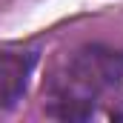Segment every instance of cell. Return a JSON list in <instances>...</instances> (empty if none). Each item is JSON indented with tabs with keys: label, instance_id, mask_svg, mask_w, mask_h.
<instances>
[{
	"label": "cell",
	"instance_id": "obj_1",
	"mask_svg": "<svg viewBox=\"0 0 123 123\" xmlns=\"http://www.w3.org/2000/svg\"><path fill=\"white\" fill-rule=\"evenodd\" d=\"M123 74V52L86 46L72 52L52 80V115L57 117H89L94 100L112 89Z\"/></svg>",
	"mask_w": 123,
	"mask_h": 123
},
{
	"label": "cell",
	"instance_id": "obj_2",
	"mask_svg": "<svg viewBox=\"0 0 123 123\" xmlns=\"http://www.w3.org/2000/svg\"><path fill=\"white\" fill-rule=\"evenodd\" d=\"M34 55L29 52H0V112L12 109L29 86Z\"/></svg>",
	"mask_w": 123,
	"mask_h": 123
}]
</instances>
